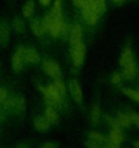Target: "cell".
I'll use <instances>...</instances> for the list:
<instances>
[{
    "instance_id": "1",
    "label": "cell",
    "mask_w": 139,
    "mask_h": 148,
    "mask_svg": "<svg viewBox=\"0 0 139 148\" xmlns=\"http://www.w3.org/2000/svg\"><path fill=\"white\" fill-rule=\"evenodd\" d=\"M120 65H122V76L126 80H132L136 76V61L133 57V51L130 48V45H126L122 51L120 55Z\"/></svg>"
},
{
    "instance_id": "2",
    "label": "cell",
    "mask_w": 139,
    "mask_h": 148,
    "mask_svg": "<svg viewBox=\"0 0 139 148\" xmlns=\"http://www.w3.org/2000/svg\"><path fill=\"white\" fill-rule=\"evenodd\" d=\"M41 92L45 97L46 106H64V95L59 93V90L55 87V84H49L46 87H41Z\"/></svg>"
},
{
    "instance_id": "3",
    "label": "cell",
    "mask_w": 139,
    "mask_h": 148,
    "mask_svg": "<svg viewBox=\"0 0 139 148\" xmlns=\"http://www.w3.org/2000/svg\"><path fill=\"white\" fill-rule=\"evenodd\" d=\"M81 9V13H83V18L86 19V22L89 25H96L99 22V18L102 16L94 5V0H84L83 2V6L80 8Z\"/></svg>"
},
{
    "instance_id": "4",
    "label": "cell",
    "mask_w": 139,
    "mask_h": 148,
    "mask_svg": "<svg viewBox=\"0 0 139 148\" xmlns=\"http://www.w3.org/2000/svg\"><path fill=\"white\" fill-rule=\"evenodd\" d=\"M6 113H12V115H20L25 112L26 109V100L22 97V96H12L6 100V103L2 106Z\"/></svg>"
},
{
    "instance_id": "5",
    "label": "cell",
    "mask_w": 139,
    "mask_h": 148,
    "mask_svg": "<svg viewBox=\"0 0 139 148\" xmlns=\"http://www.w3.org/2000/svg\"><path fill=\"white\" fill-rule=\"evenodd\" d=\"M84 57H86V45L81 41L76 42L71 45V58H73V62L76 67H81L83 62H84Z\"/></svg>"
},
{
    "instance_id": "6",
    "label": "cell",
    "mask_w": 139,
    "mask_h": 148,
    "mask_svg": "<svg viewBox=\"0 0 139 148\" xmlns=\"http://www.w3.org/2000/svg\"><path fill=\"white\" fill-rule=\"evenodd\" d=\"M42 68H44V71L48 74V76L52 77L54 80L61 79V76H62V71H61L59 64L57 61H54V60H44L42 61Z\"/></svg>"
},
{
    "instance_id": "7",
    "label": "cell",
    "mask_w": 139,
    "mask_h": 148,
    "mask_svg": "<svg viewBox=\"0 0 139 148\" xmlns=\"http://www.w3.org/2000/svg\"><path fill=\"white\" fill-rule=\"evenodd\" d=\"M10 25L6 21H0V47L6 48L10 41Z\"/></svg>"
},
{
    "instance_id": "8",
    "label": "cell",
    "mask_w": 139,
    "mask_h": 148,
    "mask_svg": "<svg viewBox=\"0 0 139 148\" xmlns=\"http://www.w3.org/2000/svg\"><path fill=\"white\" fill-rule=\"evenodd\" d=\"M68 89H70V95L74 99V102L77 105H81L83 103V90H81V86L78 84V82L77 80H70Z\"/></svg>"
},
{
    "instance_id": "9",
    "label": "cell",
    "mask_w": 139,
    "mask_h": 148,
    "mask_svg": "<svg viewBox=\"0 0 139 148\" xmlns=\"http://www.w3.org/2000/svg\"><path fill=\"white\" fill-rule=\"evenodd\" d=\"M23 49H25L23 47H18L13 57H12V68L16 73H19L23 68V61H25L23 60Z\"/></svg>"
},
{
    "instance_id": "10",
    "label": "cell",
    "mask_w": 139,
    "mask_h": 148,
    "mask_svg": "<svg viewBox=\"0 0 139 148\" xmlns=\"http://www.w3.org/2000/svg\"><path fill=\"white\" fill-rule=\"evenodd\" d=\"M32 125H33V128H35L38 132H46V131L51 128V123L48 122V119H46L44 115L35 116L33 121H32Z\"/></svg>"
},
{
    "instance_id": "11",
    "label": "cell",
    "mask_w": 139,
    "mask_h": 148,
    "mask_svg": "<svg viewBox=\"0 0 139 148\" xmlns=\"http://www.w3.org/2000/svg\"><path fill=\"white\" fill-rule=\"evenodd\" d=\"M81 39H83V28H81V25L76 23L70 28V45H73Z\"/></svg>"
},
{
    "instance_id": "12",
    "label": "cell",
    "mask_w": 139,
    "mask_h": 148,
    "mask_svg": "<svg viewBox=\"0 0 139 148\" xmlns=\"http://www.w3.org/2000/svg\"><path fill=\"white\" fill-rule=\"evenodd\" d=\"M23 60L28 64H36V62L41 61V57H39V54H38L36 49H33V48H25L23 49Z\"/></svg>"
},
{
    "instance_id": "13",
    "label": "cell",
    "mask_w": 139,
    "mask_h": 148,
    "mask_svg": "<svg viewBox=\"0 0 139 148\" xmlns=\"http://www.w3.org/2000/svg\"><path fill=\"white\" fill-rule=\"evenodd\" d=\"M107 139L116 145H120L122 141H123V132H122V128L120 126H114V128H110V134L107 136Z\"/></svg>"
},
{
    "instance_id": "14",
    "label": "cell",
    "mask_w": 139,
    "mask_h": 148,
    "mask_svg": "<svg viewBox=\"0 0 139 148\" xmlns=\"http://www.w3.org/2000/svg\"><path fill=\"white\" fill-rule=\"evenodd\" d=\"M44 116L48 119V122H49L51 125H55V123H58V121H59V115H58L55 106H46L45 110H44Z\"/></svg>"
},
{
    "instance_id": "15",
    "label": "cell",
    "mask_w": 139,
    "mask_h": 148,
    "mask_svg": "<svg viewBox=\"0 0 139 148\" xmlns=\"http://www.w3.org/2000/svg\"><path fill=\"white\" fill-rule=\"evenodd\" d=\"M31 31H32V34H33L35 36H38V38L44 36V34H46V32H45V29H44L42 19H33V21L31 22Z\"/></svg>"
},
{
    "instance_id": "16",
    "label": "cell",
    "mask_w": 139,
    "mask_h": 148,
    "mask_svg": "<svg viewBox=\"0 0 139 148\" xmlns=\"http://www.w3.org/2000/svg\"><path fill=\"white\" fill-rule=\"evenodd\" d=\"M102 121V109H100V106L96 103V105H93L91 106V109H90V122L91 123H99Z\"/></svg>"
},
{
    "instance_id": "17",
    "label": "cell",
    "mask_w": 139,
    "mask_h": 148,
    "mask_svg": "<svg viewBox=\"0 0 139 148\" xmlns=\"http://www.w3.org/2000/svg\"><path fill=\"white\" fill-rule=\"evenodd\" d=\"M33 12H35V2H33V0H26V3H25L23 8H22V15H23V18H26V19L32 18Z\"/></svg>"
},
{
    "instance_id": "18",
    "label": "cell",
    "mask_w": 139,
    "mask_h": 148,
    "mask_svg": "<svg viewBox=\"0 0 139 148\" xmlns=\"http://www.w3.org/2000/svg\"><path fill=\"white\" fill-rule=\"evenodd\" d=\"M116 121H117V123H119L120 128H127V126L132 125L129 113H125V112H119L117 116H116Z\"/></svg>"
},
{
    "instance_id": "19",
    "label": "cell",
    "mask_w": 139,
    "mask_h": 148,
    "mask_svg": "<svg viewBox=\"0 0 139 148\" xmlns=\"http://www.w3.org/2000/svg\"><path fill=\"white\" fill-rule=\"evenodd\" d=\"M16 34H23V31H25V23H23V21H20L19 18H16V19H13L12 21V26H10Z\"/></svg>"
},
{
    "instance_id": "20",
    "label": "cell",
    "mask_w": 139,
    "mask_h": 148,
    "mask_svg": "<svg viewBox=\"0 0 139 148\" xmlns=\"http://www.w3.org/2000/svg\"><path fill=\"white\" fill-rule=\"evenodd\" d=\"M89 139H91V141H96V142H100V144H106V141H107V138H106L103 134H100V132H96V131H91V132H89Z\"/></svg>"
},
{
    "instance_id": "21",
    "label": "cell",
    "mask_w": 139,
    "mask_h": 148,
    "mask_svg": "<svg viewBox=\"0 0 139 148\" xmlns=\"http://www.w3.org/2000/svg\"><path fill=\"white\" fill-rule=\"evenodd\" d=\"M123 95H126L127 97H130L132 100L135 102H139V90H135V89H129V87H125L122 89Z\"/></svg>"
},
{
    "instance_id": "22",
    "label": "cell",
    "mask_w": 139,
    "mask_h": 148,
    "mask_svg": "<svg viewBox=\"0 0 139 148\" xmlns=\"http://www.w3.org/2000/svg\"><path fill=\"white\" fill-rule=\"evenodd\" d=\"M7 99H9V92H7V89H6V87H0V108L6 103Z\"/></svg>"
},
{
    "instance_id": "23",
    "label": "cell",
    "mask_w": 139,
    "mask_h": 148,
    "mask_svg": "<svg viewBox=\"0 0 139 148\" xmlns=\"http://www.w3.org/2000/svg\"><path fill=\"white\" fill-rule=\"evenodd\" d=\"M94 5L100 15H103L106 12V0H94Z\"/></svg>"
},
{
    "instance_id": "24",
    "label": "cell",
    "mask_w": 139,
    "mask_h": 148,
    "mask_svg": "<svg viewBox=\"0 0 139 148\" xmlns=\"http://www.w3.org/2000/svg\"><path fill=\"white\" fill-rule=\"evenodd\" d=\"M54 84H55V87L59 90V93L65 96V93H67V87H65V84L61 82V79H57V80L54 82Z\"/></svg>"
},
{
    "instance_id": "25",
    "label": "cell",
    "mask_w": 139,
    "mask_h": 148,
    "mask_svg": "<svg viewBox=\"0 0 139 148\" xmlns=\"http://www.w3.org/2000/svg\"><path fill=\"white\" fill-rule=\"evenodd\" d=\"M86 148H104V144H100V142H96V141H91V139H87L84 142Z\"/></svg>"
},
{
    "instance_id": "26",
    "label": "cell",
    "mask_w": 139,
    "mask_h": 148,
    "mask_svg": "<svg viewBox=\"0 0 139 148\" xmlns=\"http://www.w3.org/2000/svg\"><path fill=\"white\" fill-rule=\"evenodd\" d=\"M129 116H130V122H132L133 125L139 126V113H136V112H130Z\"/></svg>"
},
{
    "instance_id": "27",
    "label": "cell",
    "mask_w": 139,
    "mask_h": 148,
    "mask_svg": "<svg viewBox=\"0 0 139 148\" xmlns=\"http://www.w3.org/2000/svg\"><path fill=\"white\" fill-rule=\"evenodd\" d=\"M112 83L116 84V86H119L122 83V76H120V74H117V73L113 74V76H112Z\"/></svg>"
},
{
    "instance_id": "28",
    "label": "cell",
    "mask_w": 139,
    "mask_h": 148,
    "mask_svg": "<svg viewBox=\"0 0 139 148\" xmlns=\"http://www.w3.org/2000/svg\"><path fill=\"white\" fill-rule=\"evenodd\" d=\"M41 148H58V144L54 141H46L41 145Z\"/></svg>"
},
{
    "instance_id": "29",
    "label": "cell",
    "mask_w": 139,
    "mask_h": 148,
    "mask_svg": "<svg viewBox=\"0 0 139 148\" xmlns=\"http://www.w3.org/2000/svg\"><path fill=\"white\" fill-rule=\"evenodd\" d=\"M104 148H120V145H116V144H113V142H110V141L107 139L106 144H104Z\"/></svg>"
},
{
    "instance_id": "30",
    "label": "cell",
    "mask_w": 139,
    "mask_h": 148,
    "mask_svg": "<svg viewBox=\"0 0 139 148\" xmlns=\"http://www.w3.org/2000/svg\"><path fill=\"white\" fill-rule=\"evenodd\" d=\"M5 121H6V110L0 108V122H5Z\"/></svg>"
},
{
    "instance_id": "31",
    "label": "cell",
    "mask_w": 139,
    "mask_h": 148,
    "mask_svg": "<svg viewBox=\"0 0 139 148\" xmlns=\"http://www.w3.org/2000/svg\"><path fill=\"white\" fill-rule=\"evenodd\" d=\"M13 148H31V147H29L26 142H18V144H16Z\"/></svg>"
},
{
    "instance_id": "32",
    "label": "cell",
    "mask_w": 139,
    "mask_h": 148,
    "mask_svg": "<svg viewBox=\"0 0 139 148\" xmlns=\"http://www.w3.org/2000/svg\"><path fill=\"white\" fill-rule=\"evenodd\" d=\"M73 2H74V5H76L77 8H81V6H83V2H84V0H73Z\"/></svg>"
},
{
    "instance_id": "33",
    "label": "cell",
    "mask_w": 139,
    "mask_h": 148,
    "mask_svg": "<svg viewBox=\"0 0 139 148\" xmlns=\"http://www.w3.org/2000/svg\"><path fill=\"white\" fill-rule=\"evenodd\" d=\"M125 2H127V0H112L113 5H123Z\"/></svg>"
},
{
    "instance_id": "34",
    "label": "cell",
    "mask_w": 139,
    "mask_h": 148,
    "mask_svg": "<svg viewBox=\"0 0 139 148\" xmlns=\"http://www.w3.org/2000/svg\"><path fill=\"white\" fill-rule=\"evenodd\" d=\"M39 3H41L42 6H48V5L51 3V0H39Z\"/></svg>"
},
{
    "instance_id": "35",
    "label": "cell",
    "mask_w": 139,
    "mask_h": 148,
    "mask_svg": "<svg viewBox=\"0 0 139 148\" xmlns=\"http://www.w3.org/2000/svg\"><path fill=\"white\" fill-rule=\"evenodd\" d=\"M133 147H135V148H139V141H135V142H133Z\"/></svg>"
}]
</instances>
